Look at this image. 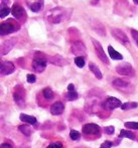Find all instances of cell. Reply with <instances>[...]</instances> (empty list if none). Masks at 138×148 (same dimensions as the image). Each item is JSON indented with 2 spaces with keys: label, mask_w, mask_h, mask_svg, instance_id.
Listing matches in <instances>:
<instances>
[{
  "label": "cell",
  "mask_w": 138,
  "mask_h": 148,
  "mask_svg": "<svg viewBox=\"0 0 138 148\" xmlns=\"http://www.w3.org/2000/svg\"><path fill=\"white\" fill-rule=\"evenodd\" d=\"M78 97H79V95H78V92L76 90H70L67 92V95H66V99H68V101H76V99H78Z\"/></svg>",
  "instance_id": "25"
},
{
  "label": "cell",
  "mask_w": 138,
  "mask_h": 148,
  "mask_svg": "<svg viewBox=\"0 0 138 148\" xmlns=\"http://www.w3.org/2000/svg\"><path fill=\"white\" fill-rule=\"evenodd\" d=\"M11 13L16 19H22L25 16V10L19 4H14L11 8Z\"/></svg>",
  "instance_id": "12"
},
{
  "label": "cell",
  "mask_w": 138,
  "mask_h": 148,
  "mask_svg": "<svg viewBox=\"0 0 138 148\" xmlns=\"http://www.w3.org/2000/svg\"><path fill=\"white\" fill-rule=\"evenodd\" d=\"M64 111H65V107H64L63 103H61V101H57L53 105H51V113L53 116L62 115L64 113Z\"/></svg>",
  "instance_id": "13"
},
{
  "label": "cell",
  "mask_w": 138,
  "mask_h": 148,
  "mask_svg": "<svg viewBox=\"0 0 138 148\" xmlns=\"http://www.w3.org/2000/svg\"><path fill=\"white\" fill-rule=\"evenodd\" d=\"M70 90H75V85L73 84V83H70L69 85H68V91Z\"/></svg>",
  "instance_id": "36"
},
{
  "label": "cell",
  "mask_w": 138,
  "mask_h": 148,
  "mask_svg": "<svg viewBox=\"0 0 138 148\" xmlns=\"http://www.w3.org/2000/svg\"><path fill=\"white\" fill-rule=\"evenodd\" d=\"M71 51L74 55H77V57H82V56L86 55V53H87L85 45H84V43L81 41L73 42V43H72Z\"/></svg>",
  "instance_id": "7"
},
{
  "label": "cell",
  "mask_w": 138,
  "mask_h": 148,
  "mask_svg": "<svg viewBox=\"0 0 138 148\" xmlns=\"http://www.w3.org/2000/svg\"><path fill=\"white\" fill-rule=\"evenodd\" d=\"M83 132L86 135H96L100 133V127L97 124H86L83 126Z\"/></svg>",
  "instance_id": "10"
},
{
  "label": "cell",
  "mask_w": 138,
  "mask_h": 148,
  "mask_svg": "<svg viewBox=\"0 0 138 148\" xmlns=\"http://www.w3.org/2000/svg\"><path fill=\"white\" fill-rule=\"evenodd\" d=\"M66 14H67V9L64 7H55V8L51 9L47 12L45 14V18L49 23L57 25V23H62L64 18H65Z\"/></svg>",
  "instance_id": "1"
},
{
  "label": "cell",
  "mask_w": 138,
  "mask_h": 148,
  "mask_svg": "<svg viewBox=\"0 0 138 148\" xmlns=\"http://www.w3.org/2000/svg\"><path fill=\"white\" fill-rule=\"evenodd\" d=\"M91 41H92V43H93L94 49H95V52H96V54H97L98 58H99L103 63L108 65V64H109V59H108L107 55H106L105 52H104L103 47L101 46V44L98 41H96L95 39H91Z\"/></svg>",
  "instance_id": "5"
},
{
  "label": "cell",
  "mask_w": 138,
  "mask_h": 148,
  "mask_svg": "<svg viewBox=\"0 0 138 148\" xmlns=\"http://www.w3.org/2000/svg\"><path fill=\"white\" fill-rule=\"evenodd\" d=\"M18 29H19V25L13 19H8V21L1 23V25H0V34H1V36L9 35V34L16 32Z\"/></svg>",
  "instance_id": "3"
},
{
  "label": "cell",
  "mask_w": 138,
  "mask_h": 148,
  "mask_svg": "<svg viewBox=\"0 0 138 148\" xmlns=\"http://www.w3.org/2000/svg\"><path fill=\"white\" fill-rule=\"evenodd\" d=\"M39 2H41V3H43V0H39Z\"/></svg>",
  "instance_id": "39"
},
{
  "label": "cell",
  "mask_w": 138,
  "mask_h": 148,
  "mask_svg": "<svg viewBox=\"0 0 138 148\" xmlns=\"http://www.w3.org/2000/svg\"><path fill=\"white\" fill-rule=\"evenodd\" d=\"M43 97H45V99H49H49H53V91L51 90V88H49V87H45V88H43Z\"/></svg>",
  "instance_id": "24"
},
{
  "label": "cell",
  "mask_w": 138,
  "mask_h": 148,
  "mask_svg": "<svg viewBox=\"0 0 138 148\" xmlns=\"http://www.w3.org/2000/svg\"><path fill=\"white\" fill-rule=\"evenodd\" d=\"M138 107V103H122L121 106V109L123 111H128V110H133V109H136Z\"/></svg>",
  "instance_id": "21"
},
{
  "label": "cell",
  "mask_w": 138,
  "mask_h": 148,
  "mask_svg": "<svg viewBox=\"0 0 138 148\" xmlns=\"http://www.w3.org/2000/svg\"><path fill=\"white\" fill-rule=\"evenodd\" d=\"M0 148H13V147L8 143H2L1 146H0Z\"/></svg>",
  "instance_id": "35"
},
{
  "label": "cell",
  "mask_w": 138,
  "mask_h": 148,
  "mask_svg": "<svg viewBox=\"0 0 138 148\" xmlns=\"http://www.w3.org/2000/svg\"><path fill=\"white\" fill-rule=\"evenodd\" d=\"M10 8H9L7 5L5 4H1V7H0V16H1V18H4L6 15L9 14V12H10Z\"/></svg>",
  "instance_id": "23"
},
{
  "label": "cell",
  "mask_w": 138,
  "mask_h": 148,
  "mask_svg": "<svg viewBox=\"0 0 138 148\" xmlns=\"http://www.w3.org/2000/svg\"><path fill=\"white\" fill-rule=\"evenodd\" d=\"M70 137H71V139L74 140V141H77V140H79L80 137H81V133L76 131V130H71V132H70Z\"/></svg>",
  "instance_id": "27"
},
{
  "label": "cell",
  "mask_w": 138,
  "mask_h": 148,
  "mask_svg": "<svg viewBox=\"0 0 138 148\" xmlns=\"http://www.w3.org/2000/svg\"><path fill=\"white\" fill-rule=\"evenodd\" d=\"M112 84H113L114 87H116V88H126V87L129 85V83L127 82V81L123 80V79H115V80H113V82H112Z\"/></svg>",
  "instance_id": "19"
},
{
  "label": "cell",
  "mask_w": 138,
  "mask_h": 148,
  "mask_svg": "<svg viewBox=\"0 0 138 148\" xmlns=\"http://www.w3.org/2000/svg\"><path fill=\"white\" fill-rule=\"evenodd\" d=\"M47 60L45 54L41 53V52L35 53L34 58H33V61H32V69L35 72H37V73L43 72L45 68H47Z\"/></svg>",
  "instance_id": "2"
},
{
  "label": "cell",
  "mask_w": 138,
  "mask_h": 148,
  "mask_svg": "<svg viewBox=\"0 0 138 148\" xmlns=\"http://www.w3.org/2000/svg\"><path fill=\"white\" fill-rule=\"evenodd\" d=\"M49 62L51 64H55V65H59V66H64L67 64V60L60 55H55L53 57H49Z\"/></svg>",
  "instance_id": "15"
},
{
  "label": "cell",
  "mask_w": 138,
  "mask_h": 148,
  "mask_svg": "<svg viewBox=\"0 0 138 148\" xmlns=\"http://www.w3.org/2000/svg\"><path fill=\"white\" fill-rule=\"evenodd\" d=\"M1 1H2V2H5V1H7V0H1Z\"/></svg>",
  "instance_id": "38"
},
{
  "label": "cell",
  "mask_w": 138,
  "mask_h": 148,
  "mask_svg": "<svg viewBox=\"0 0 138 148\" xmlns=\"http://www.w3.org/2000/svg\"><path fill=\"white\" fill-rule=\"evenodd\" d=\"M0 70L2 75H9L15 71V66L10 61H2L0 64Z\"/></svg>",
  "instance_id": "9"
},
{
  "label": "cell",
  "mask_w": 138,
  "mask_h": 148,
  "mask_svg": "<svg viewBox=\"0 0 138 148\" xmlns=\"http://www.w3.org/2000/svg\"><path fill=\"white\" fill-rule=\"evenodd\" d=\"M18 130L25 136H30L32 134V130L28 125H20L18 126Z\"/></svg>",
  "instance_id": "20"
},
{
  "label": "cell",
  "mask_w": 138,
  "mask_h": 148,
  "mask_svg": "<svg viewBox=\"0 0 138 148\" xmlns=\"http://www.w3.org/2000/svg\"><path fill=\"white\" fill-rule=\"evenodd\" d=\"M121 106H122L121 101L114 97H108V99L102 103V107L105 110H107V111H113V110L118 109V108H121Z\"/></svg>",
  "instance_id": "6"
},
{
  "label": "cell",
  "mask_w": 138,
  "mask_h": 148,
  "mask_svg": "<svg viewBox=\"0 0 138 148\" xmlns=\"http://www.w3.org/2000/svg\"><path fill=\"white\" fill-rule=\"evenodd\" d=\"M127 129H133V130H138V122H126L124 124Z\"/></svg>",
  "instance_id": "28"
},
{
  "label": "cell",
  "mask_w": 138,
  "mask_h": 148,
  "mask_svg": "<svg viewBox=\"0 0 138 148\" xmlns=\"http://www.w3.org/2000/svg\"><path fill=\"white\" fill-rule=\"evenodd\" d=\"M104 132H105L107 135H113L114 134V131H115V128L113 126H108V127H105L104 128Z\"/></svg>",
  "instance_id": "30"
},
{
  "label": "cell",
  "mask_w": 138,
  "mask_h": 148,
  "mask_svg": "<svg viewBox=\"0 0 138 148\" xmlns=\"http://www.w3.org/2000/svg\"><path fill=\"white\" fill-rule=\"evenodd\" d=\"M131 34H132V37L134 38V40H135L136 44L138 45V32L135 31V29H132L131 31Z\"/></svg>",
  "instance_id": "34"
},
{
  "label": "cell",
  "mask_w": 138,
  "mask_h": 148,
  "mask_svg": "<svg viewBox=\"0 0 138 148\" xmlns=\"http://www.w3.org/2000/svg\"><path fill=\"white\" fill-rule=\"evenodd\" d=\"M75 63L79 68H83L85 66V59H84V57H76Z\"/></svg>",
  "instance_id": "29"
},
{
  "label": "cell",
  "mask_w": 138,
  "mask_h": 148,
  "mask_svg": "<svg viewBox=\"0 0 138 148\" xmlns=\"http://www.w3.org/2000/svg\"><path fill=\"white\" fill-rule=\"evenodd\" d=\"M19 119H20V121L24 122V123H27V124H30V125H35L37 122V118L32 117V116H28V115H26V114H21V115L19 116Z\"/></svg>",
  "instance_id": "16"
},
{
  "label": "cell",
  "mask_w": 138,
  "mask_h": 148,
  "mask_svg": "<svg viewBox=\"0 0 138 148\" xmlns=\"http://www.w3.org/2000/svg\"><path fill=\"white\" fill-rule=\"evenodd\" d=\"M116 71L117 73L124 75V76H133L134 70L133 67L129 63H122L116 66Z\"/></svg>",
  "instance_id": "8"
},
{
  "label": "cell",
  "mask_w": 138,
  "mask_h": 148,
  "mask_svg": "<svg viewBox=\"0 0 138 148\" xmlns=\"http://www.w3.org/2000/svg\"><path fill=\"white\" fill-rule=\"evenodd\" d=\"M112 146H113V143H112L111 141H105L100 146V148H111Z\"/></svg>",
  "instance_id": "32"
},
{
  "label": "cell",
  "mask_w": 138,
  "mask_h": 148,
  "mask_svg": "<svg viewBox=\"0 0 138 148\" xmlns=\"http://www.w3.org/2000/svg\"><path fill=\"white\" fill-rule=\"evenodd\" d=\"M133 1H134V2H135V3H136V4H137V5H138V0H133Z\"/></svg>",
  "instance_id": "37"
},
{
  "label": "cell",
  "mask_w": 138,
  "mask_h": 148,
  "mask_svg": "<svg viewBox=\"0 0 138 148\" xmlns=\"http://www.w3.org/2000/svg\"><path fill=\"white\" fill-rule=\"evenodd\" d=\"M124 137L133 140L134 138H135V135H134L132 132L127 131V130H121V131H120V134H119V138L121 139V138H124Z\"/></svg>",
  "instance_id": "22"
},
{
  "label": "cell",
  "mask_w": 138,
  "mask_h": 148,
  "mask_svg": "<svg viewBox=\"0 0 138 148\" xmlns=\"http://www.w3.org/2000/svg\"><path fill=\"white\" fill-rule=\"evenodd\" d=\"M29 7H30V9L33 11V12H39V11H41V7H43V3L34 2V3H32Z\"/></svg>",
  "instance_id": "26"
},
{
  "label": "cell",
  "mask_w": 138,
  "mask_h": 148,
  "mask_svg": "<svg viewBox=\"0 0 138 148\" xmlns=\"http://www.w3.org/2000/svg\"><path fill=\"white\" fill-rule=\"evenodd\" d=\"M47 148H63L62 143H51L47 146Z\"/></svg>",
  "instance_id": "33"
},
{
  "label": "cell",
  "mask_w": 138,
  "mask_h": 148,
  "mask_svg": "<svg viewBox=\"0 0 138 148\" xmlns=\"http://www.w3.org/2000/svg\"><path fill=\"white\" fill-rule=\"evenodd\" d=\"M111 34L114 37V39H116L119 43H121L122 45L126 46V47H127V46L129 47L130 46V41H129V39H128V37L126 36V34L124 33L123 31H121L120 29H115V27H113V29H111Z\"/></svg>",
  "instance_id": "4"
},
{
  "label": "cell",
  "mask_w": 138,
  "mask_h": 148,
  "mask_svg": "<svg viewBox=\"0 0 138 148\" xmlns=\"http://www.w3.org/2000/svg\"><path fill=\"white\" fill-rule=\"evenodd\" d=\"M108 52H109V55H110V57H111V59H113V60H122L123 59V56H122L119 52L116 51L112 46H109V47H108Z\"/></svg>",
  "instance_id": "17"
},
{
  "label": "cell",
  "mask_w": 138,
  "mask_h": 148,
  "mask_svg": "<svg viewBox=\"0 0 138 148\" xmlns=\"http://www.w3.org/2000/svg\"><path fill=\"white\" fill-rule=\"evenodd\" d=\"M16 42H17V40L14 39V38L5 41L4 43L2 44V46H1V55L2 56L6 55V54L8 53V52L10 51L13 47H14V45L16 44Z\"/></svg>",
  "instance_id": "11"
},
{
  "label": "cell",
  "mask_w": 138,
  "mask_h": 148,
  "mask_svg": "<svg viewBox=\"0 0 138 148\" xmlns=\"http://www.w3.org/2000/svg\"><path fill=\"white\" fill-rule=\"evenodd\" d=\"M22 90H16L14 91L13 93V99H14V101L19 106V107L23 108L25 106V103H24V93H21Z\"/></svg>",
  "instance_id": "14"
},
{
  "label": "cell",
  "mask_w": 138,
  "mask_h": 148,
  "mask_svg": "<svg viewBox=\"0 0 138 148\" xmlns=\"http://www.w3.org/2000/svg\"><path fill=\"white\" fill-rule=\"evenodd\" d=\"M26 80L28 83H34L35 81H37V77H35V75H33V74H27Z\"/></svg>",
  "instance_id": "31"
},
{
  "label": "cell",
  "mask_w": 138,
  "mask_h": 148,
  "mask_svg": "<svg viewBox=\"0 0 138 148\" xmlns=\"http://www.w3.org/2000/svg\"><path fill=\"white\" fill-rule=\"evenodd\" d=\"M89 68H90V70L92 71V73H93L98 79H102V77H103V75H102V72L100 71L99 67H98L95 63H92V62H91V63L89 64Z\"/></svg>",
  "instance_id": "18"
}]
</instances>
